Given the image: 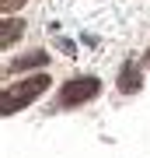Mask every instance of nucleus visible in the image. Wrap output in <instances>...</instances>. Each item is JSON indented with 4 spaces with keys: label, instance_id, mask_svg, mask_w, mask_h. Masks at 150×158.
Segmentation results:
<instances>
[{
    "label": "nucleus",
    "instance_id": "2",
    "mask_svg": "<svg viewBox=\"0 0 150 158\" xmlns=\"http://www.w3.org/2000/svg\"><path fill=\"white\" fill-rule=\"evenodd\" d=\"M101 91V81L98 77H70L67 85L60 88V106H84V102H91Z\"/></svg>",
    "mask_w": 150,
    "mask_h": 158
},
{
    "label": "nucleus",
    "instance_id": "1",
    "mask_svg": "<svg viewBox=\"0 0 150 158\" xmlns=\"http://www.w3.org/2000/svg\"><path fill=\"white\" fill-rule=\"evenodd\" d=\"M49 88V74H35V77H25L17 85L0 91V116H14L17 109H25L28 102H35L42 91Z\"/></svg>",
    "mask_w": 150,
    "mask_h": 158
},
{
    "label": "nucleus",
    "instance_id": "5",
    "mask_svg": "<svg viewBox=\"0 0 150 158\" xmlns=\"http://www.w3.org/2000/svg\"><path fill=\"white\" fill-rule=\"evenodd\" d=\"M45 60H49V56H45L42 49H35V53H28V56H21V60L14 63V67H17V70H28V67H42Z\"/></svg>",
    "mask_w": 150,
    "mask_h": 158
},
{
    "label": "nucleus",
    "instance_id": "7",
    "mask_svg": "<svg viewBox=\"0 0 150 158\" xmlns=\"http://www.w3.org/2000/svg\"><path fill=\"white\" fill-rule=\"evenodd\" d=\"M147 67H150V53H147Z\"/></svg>",
    "mask_w": 150,
    "mask_h": 158
},
{
    "label": "nucleus",
    "instance_id": "6",
    "mask_svg": "<svg viewBox=\"0 0 150 158\" xmlns=\"http://www.w3.org/2000/svg\"><path fill=\"white\" fill-rule=\"evenodd\" d=\"M25 0H0V7H4V11H14V7H21Z\"/></svg>",
    "mask_w": 150,
    "mask_h": 158
},
{
    "label": "nucleus",
    "instance_id": "4",
    "mask_svg": "<svg viewBox=\"0 0 150 158\" xmlns=\"http://www.w3.org/2000/svg\"><path fill=\"white\" fill-rule=\"evenodd\" d=\"M21 32H25V21H21V18H17V21H14V18H7V21H4V35H0V46L7 49Z\"/></svg>",
    "mask_w": 150,
    "mask_h": 158
},
{
    "label": "nucleus",
    "instance_id": "3",
    "mask_svg": "<svg viewBox=\"0 0 150 158\" xmlns=\"http://www.w3.org/2000/svg\"><path fill=\"white\" fill-rule=\"evenodd\" d=\"M119 88H122L126 95H133V91H140V88H143V77H140V67H136L133 60H129V63H126L122 70H119Z\"/></svg>",
    "mask_w": 150,
    "mask_h": 158
}]
</instances>
